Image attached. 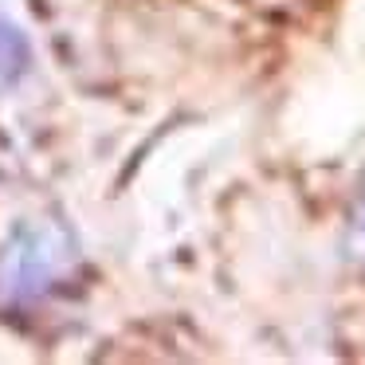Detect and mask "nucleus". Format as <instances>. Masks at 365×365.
Returning a JSON list of instances; mask_svg holds the SVG:
<instances>
[{
    "label": "nucleus",
    "instance_id": "obj_2",
    "mask_svg": "<svg viewBox=\"0 0 365 365\" xmlns=\"http://www.w3.org/2000/svg\"><path fill=\"white\" fill-rule=\"evenodd\" d=\"M346 247L349 259L365 267V177L354 192V205H349V224H346Z\"/></svg>",
    "mask_w": 365,
    "mask_h": 365
},
{
    "label": "nucleus",
    "instance_id": "obj_1",
    "mask_svg": "<svg viewBox=\"0 0 365 365\" xmlns=\"http://www.w3.org/2000/svg\"><path fill=\"white\" fill-rule=\"evenodd\" d=\"M28 63V48L9 24H0V87H9Z\"/></svg>",
    "mask_w": 365,
    "mask_h": 365
}]
</instances>
